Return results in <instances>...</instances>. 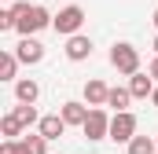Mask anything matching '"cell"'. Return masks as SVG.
Instances as JSON below:
<instances>
[{
  "label": "cell",
  "instance_id": "obj_1",
  "mask_svg": "<svg viewBox=\"0 0 158 154\" xmlns=\"http://www.w3.org/2000/svg\"><path fill=\"white\" fill-rule=\"evenodd\" d=\"M52 11L44 7V4H19V37H33V33H40V30H48L52 26Z\"/></svg>",
  "mask_w": 158,
  "mask_h": 154
},
{
  "label": "cell",
  "instance_id": "obj_2",
  "mask_svg": "<svg viewBox=\"0 0 158 154\" xmlns=\"http://www.w3.org/2000/svg\"><path fill=\"white\" fill-rule=\"evenodd\" d=\"M81 26H85V7H77V4H66V7L52 18V30H55L59 37H74V33H81Z\"/></svg>",
  "mask_w": 158,
  "mask_h": 154
},
{
  "label": "cell",
  "instance_id": "obj_3",
  "mask_svg": "<svg viewBox=\"0 0 158 154\" xmlns=\"http://www.w3.org/2000/svg\"><path fill=\"white\" fill-rule=\"evenodd\" d=\"M110 66L118 70V74H125V77H132L136 70H140V48H132V44H114L110 48Z\"/></svg>",
  "mask_w": 158,
  "mask_h": 154
},
{
  "label": "cell",
  "instance_id": "obj_4",
  "mask_svg": "<svg viewBox=\"0 0 158 154\" xmlns=\"http://www.w3.org/2000/svg\"><path fill=\"white\" fill-rule=\"evenodd\" d=\"M81 132H85V140L88 143H96V140H110V117L103 107H92L88 117H85V125H81Z\"/></svg>",
  "mask_w": 158,
  "mask_h": 154
},
{
  "label": "cell",
  "instance_id": "obj_5",
  "mask_svg": "<svg viewBox=\"0 0 158 154\" xmlns=\"http://www.w3.org/2000/svg\"><path fill=\"white\" fill-rule=\"evenodd\" d=\"M132 136H136V114L114 110V117H110V140L114 143H129Z\"/></svg>",
  "mask_w": 158,
  "mask_h": 154
},
{
  "label": "cell",
  "instance_id": "obj_6",
  "mask_svg": "<svg viewBox=\"0 0 158 154\" xmlns=\"http://www.w3.org/2000/svg\"><path fill=\"white\" fill-rule=\"evenodd\" d=\"M15 55H19L22 66H37L40 59H44V44H40L37 37H22L19 44H15Z\"/></svg>",
  "mask_w": 158,
  "mask_h": 154
},
{
  "label": "cell",
  "instance_id": "obj_7",
  "mask_svg": "<svg viewBox=\"0 0 158 154\" xmlns=\"http://www.w3.org/2000/svg\"><path fill=\"white\" fill-rule=\"evenodd\" d=\"M66 59L70 63H85L88 55H92V37H85V33H74V37H66Z\"/></svg>",
  "mask_w": 158,
  "mask_h": 154
},
{
  "label": "cell",
  "instance_id": "obj_8",
  "mask_svg": "<svg viewBox=\"0 0 158 154\" xmlns=\"http://www.w3.org/2000/svg\"><path fill=\"white\" fill-rule=\"evenodd\" d=\"M66 128H70V125L63 121V114H48V117H40V121H37V132L44 136V140H59Z\"/></svg>",
  "mask_w": 158,
  "mask_h": 154
},
{
  "label": "cell",
  "instance_id": "obj_9",
  "mask_svg": "<svg viewBox=\"0 0 158 154\" xmlns=\"http://www.w3.org/2000/svg\"><path fill=\"white\" fill-rule=\"evenodd\" d=\"M107 95H110V88H107L99 77L85 81V103H88V107H107Z\"/></svg>",
  "mask_w": 158,
  "mask_h": 154
},
{
  "label": "cell",
  "instance_id": "obj_10",
  "mask_svg": "<svg viewBox=\"0 0 158 154\" xmlns=\"http://www.w3.org/2000/svg\"><path fill=\"white\" fill-rule=\"evenodd\" d=\"M88 110H92V107H85V103H77V99H66V103H63V107H59V114H63V121H66V125H85V117H88Z\"/></svg>",
  "mask_w": 158,
  "mask_h": 154
},
{
  "label": "cell",
  "instance_id": "obj_11",
  "mask_svg": "<svg viewBox=\"0 0 158 154\" xmlns=\"http://www.w3.org/2000/svg\"><path fill=\"white\" fill-rule=\"evenodd\" d=\"M129 92H132V99H151V92H155V77L136 70V74L129 77Z\"/></svg>",
  "mask_w": 158,
  "mask_h": 154
},
{
  "label": "cell",
  "instance_id": "obj_12",
  "mask_svg": "<svg viewBox=\"0 0 158 154\" xmlns=\"http://www.w3.org/2000/svg\"><path fill=\"white\" fill-rule=\"evenodd\" d=\"M15 99H19V103H37L40 99V84L33 77H19V81H15Z\"/></svg>",
  "mask_w": 158,
  "mask_h": 154
},
{
  "label": "cell",
  "instance_id": "obj_13",
  "mask_svg": "<svg viewBox=\"0 0 158 154\" xmlns=\"http://www.w3.org/2000/svg\"><path fill=\"white\" fill-rule=\"evenodd\" d=\"M0 81H19V55L0 51Z\"/></svg>",
  "mask_w": 158,
  "mask_h": 154
},
{
  "label": "cell",
  "instance_id": "obj_14",
  "mask_svg": "<svg viewBox=\"0 0 158 154\" xmlns=\"http://www.w3.org/2000/svg\"><path fill=\"white\" fill-rule=\"evenodd\" d=\"M129 154H158V140H151V136H132L129 140Z\"/></svg>",
  "mask_w": 158,
  "mask_h": 154
},
{
  "label": "cell",
  "instance_id": "obj_15",
  "mask_svg": "<svg viewBox=\"0 0 158 154\" xmlns=\"http://www.w3.org/2000/svg\"><path fill=\"white\" fill-rule=\"evenodd\" d=\"M22 128H26V125H22L15 114H4V121H0V132H4L7 140H19V136H22Z\"/></svg>",
  "mask_w": 158,
  "mask_h": 154
},
{
  "label": "cell",
  "instance_id": "obj_16",
  "mask_svg": "<svg viewBox=\"0 0 158 154\" xmlns=\"http://www.w3.org/2000/svg\"><path fill=\"white\" fill-rule=\"evenodd\" d=\"M132 103V92L129 88H110V95H107V107H114V110H125Z\"/></svg>",
  "mask_w": 158,
  "mask_h": 154
},
{
  "label": "cell",
  "instance_id": "obj_17",
  "mask_svg": "<svg viewBox=\"0 0 158 154\" xmlns=\"http://www.w3.org/2000/svg\"><path fill=\"white\" fill-rule=\"evenodd\" d=\"M11 114L19 117L22 125H37V121H40V117H37V107H33V103H19V107H11Z\"/></svg>",
  "mask_w": 158,
  "mask_h": 154
},
{
  "label": "cell",
  "instance_id": "obj_18",
  "mask_svg": "<svg viewBox=\"0 0 158 154\" xmlns=\"http://www.w3.org/2000/svg\"><path fill=\"white\" fill-rule=\"evenodd\" d=\"M22 143L30 147V154H48V143L52 140H44L40 132H33V136H22Z\"/></svg>",
  "mask_w": 158,
  "mask_h": 154
},
{
  "label": "cell",
  "instance_id": "obj_19",
  "mask_svg": "<svg viewBox=\"0 0 158 154\" xmlns=\"http://www.w3.org/2000/svg\"><path fill=\"white\" fill-rule=\"evenodd\" d=\"M15 26H19V4H11V7L0 11V30L7 33V30H15Z\"/></svg>",
  "mask_w": 158,
  "mask_h": 154
},
{
  "label": "cell",
  "instance_id": "obj_20",
  "mask_svg": "<svg viewBox=\"0 0 158 154\" xmlns=\"http://www.w3.org/2000/svg\"><path fill=\"white\" fill-rule=\"evenodd\" d=\"M0 154H30V147H26L22 140H4V143H0Z\"/></svg>",
  "mask_w": 158,
  "mask_h": 154
},
{
  "label": "cell",
  "instance_id": "obj_21",
  "mask_svg": "<svg viewBox=\"0 0 158 154\" xmlns=\"http://www.w3.org/2000/svg\"><path fill=\"white\" fill-rule=\"evenodd\" d=\"M147 74H151V77H155V81H158V55H155V59H151V66H147Z\"/></svg>",
  "mask_w": 158,
  "mask_h": 154
},
{
  "label": "cell",
  "instance_id": "obj_22",
  "mask_svg": "<svg viewBox=\"0 0 158 154\" xmlns=\"http://www.w3.org/2000/svg\"><path fill=\"white\" fill-rule=\"evenodd\" d=\"M151 103H155V107H158V84H155V92H151Z\"/></svg>",
  "mask_w": 158,
  "mask_h": 154
},
{
  "label": "cell",
  "instance_id": "obj_23",
  "mask_svg": "<svg viewBox=\"0 0 158 154\" xmlns=\"http://www.w3.org/2000/svg\"><path fill=\"white\" fill-rule=\"evenodd\" d=\"M151 22H155V30H158V7H155V15H151Z\"/></svg>",
  "mask_w": 158,
  "mask_h": 154
},
{
  "label": "cell",
  "instance_id": "obj_24",
  "mask_svg": "<svg viewBox=\"0 0 158 154\" xmlns=\"http://www.w3.org/2000/svg\"><path fill=\"white\" fill-rule=\"evenodd\" d=\"M155 55H158V37H155Z\"/></svg>",
  "mask_w": 158,
  "mask_h": 154
}]
</instances>
